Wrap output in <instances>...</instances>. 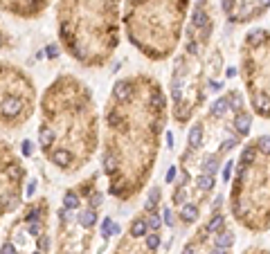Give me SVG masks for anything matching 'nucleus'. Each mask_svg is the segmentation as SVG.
<instances>
[{
	"label": "nucleus",
	"instance_id": "obj_1",
	"mask_svg": "<svg viewBox=\"0 0 270 254\" xmlns=\"http://www.w3.org/2000/svg\"><path fill=\"white\" fill-rule=\"evenodd\" d=\"M167 122V97L158 79L135 74L117 79L104 111L101 171L117 200L138 196L153 173Z\"/></svg>",
	"mask_w": 270,
	"mask_h": 254
},
{
	"label": "nucleus",
	"instance_id": "obj_2",
	"mask_svg": "<svg viewBox=\"0 0 270 254\" xmlns=\"http://www.w3.org/2000/svg\"><path fill=\"white\" fill-rule=\"evenodd\" d=\"M38 148L54 169L77 173L99 146V113L90 88L74 74H59L38 101Z\"/></svg>",
	"mask_w": 270,
	"mask_h": 254
},
{
	"label": "nucleus",
	"instance_id": "obj_3",
	"mask_svg": "<svg viewBox=\"0 0 270 254\" xmlns=\"http://www.w3.org/2000/svg\"><path fill=\"white\" fill-rule=\"evenodd\" d=\"M124 0H57L59 43L72 61L99 68L120 45Z\"/></svg>",
	"mask_w": 270,
	"mask_h": 254
},
{
	"label": "nucleus",
	"instance_id": "obj_4",
	"mask_svg": "<svg viewBox=\"0 0 270 254\" xmlns=\"http://www.w3.org/2000/svg\"><path fill=\"white\" fill-rule=\"evenodd\" d=\"M189 0H124L122 23L133 48L151 61L171 56L180 43Z\"/></svg>",
	"mask_w": 270,
	"mask_h": 254
},
{
	"label": "nucleus",
	"instance_id": "obj_5",
	"mask_svg": "<svg viewBox=\"0 0 270 254\" xmlns=\"http://www.w3.org/2000/svg\"><path fill=\"white\" fill-rule=\"evenodd\" d=\"M230 209L239 225L252 232L270 227V151H261L254 142L239 155Z\"/></svg>",
	"mask_w": 270,
	"mask_h": 254
},
{
	"label": "nucleus",
	"instance_id": "obj_6",
	"mask_svg": "<svg viewBox=\"0 0 270 254\" xmlns=\"http://www.w3.org/2000/svg\"><path fill=\"white\" fill-rule=\"evenodd\" d=\"M104 194L97 187V175L65 189L57 214V254H86L92 243V232L99 223Z\"/></svg>",
	"mask_w": 270,
	"mask_h": 254
},
{
	"label": "nucleus",
	"instance_id": "obj_7",
	"mask_svg": "<svg viewBox=\"0 0 270 254\" xmlns=\"http://www.w3.org/2000/svg\"><path fill=\"white\" fill-rule=\"evenodd\" d=\"M50 202L36 198L18 207V214L7 225L0 254H50Z\"/></svg>",
	"mask_w": 270,
	"mask_h": 254
},
{
	"label": "nucleus",
	"instance_id": "obj_8",
	"mask_svg": "<svg viewBox=\"0 0 270 254\" xmlns=\"http://www.w3.org/2000/svg\"><path fill=\"white\" fill-rule=\"evenodd\" d=\"M38 92L32 74L11 61H0V131H18L34 117Z\"/></svg>",
	"mask_w": 270,
	"mask_h": 254
},
{
	"label": "nucleus",
	"instance_id": "obj_9",
	"mask_svg": "<svg viewBox=\"0 0 270 254\" xmlns=\"http://www.w3.org/2000/svg\"><path fill=\"white\" fill-rule=\"evenodd\" d=\"M241 77L250 106L270 119V29H250L241 45Z\"/></svg>",
	"mask_w": 270,
	"mask_h": 254
},
{
	"label": "nucleus",
	"instance_id": "obj_10",
	"mask_svg": "<svg viewBox=\"0 0 270 254\" xmlns=\"http://www.w3.org/2000/svg\"><path fill=\"white\" fill-rule=\"evenodd\" d=\"M25 180L27 171L21 155L9 142L0 140V225L23 205Z\"/></svg>",
	"mask_w": 270,
	"mask_h": 254
},
{
	"label": "nucleus",
	"instance_id": "obj_11",
	"mask_svg": "<svg viewBox=\"0 0 270 254\" xmlns=\"http://www.w3.org/2000/svg\"><path fill=\"white\" fill-rule=\"evenodd\" d=\"M52 0H0V11L21 21H36L43 16Z\"/></svg>",
	"mask_w": 270,
	"mask_h": 254
},
{
	"label": "nucleus",
	"instance_id": "obj_12",
	"mask_svg": "<svg viewBox=\"0 0 270 254\" xmlns=\"http://www.w3.org/2000/svg\"><path fill=\"white\" fill-rule=\"evenodd\" d=\"M234 119H232V126L234 131L241 135V138H245V135H250V128H252V115H250L248 111H239V113H232Z\"/></svg>",
	"mask_w": 270,
	"mask_h": 254
},
{
	"label": "nucleus",
	"instance_id": "obj_13",
	"mask_svg": "<svg viewBox=\"0 0 270 254\" xmlns=\"http://www.w3.org/2000/svg\"><path fill=\"white\" fill-rule=\"evenodd\" d=\"M149 232V223H147V216H135L128 225V236L133 238H144V234Z\"/></svg>",
	"mask_w": 270,
	"mask_h": 254
},
{
	"label": "nucleus",
	"instance_id": "obj_14",
	"mask_svg": "<svg viewBox=\"0 0 270 254\" xmlns=\"http://www.w3.org/2000/svg\"><path fill=\"white\" fill-rule=\"evenodd\" d=\"M214 245H218V248H232L234 245V234L232 229H228L225 225H223L218 232H214Z\"/></svg>",
	"mask_w": 270,
	"mask_h": 254
},
{
	"label": "nucleus",
	"instance_id": "obj_15",
	"mask_svg": "<svg viewBox=\"0 0 270 254\" xmlns=\"http://www.w3.org/2000/svg\"><path fill=\"white\" fill-rule=\"evenodd\" d=\"M198 214H201L198 202H185V205L180 207V218H182V223H194L198 218Z\"/></svg>",
	"mask_w": 270,
	"mask_h": 254
},
{
	"label": "nucleus",
	"instance_id": "obj_16",
	"mask_svg": "<svg viewBox=\"0 0 270 254\" xmlns=\"http://www.w3.org/2000/svg\"><path fill=\"white\" fill-rule=\"evenodd\" d=\"M223 225H225V214L214 212V216L205 223V229H207V234H214V232H218Z\"/></svg>",
	"mask_w": 270,
	"mask_h": 254
},
{
	"label": "nucleus",
	"instance_id": "obj_17",
	"mask_svg": "<svg viewBox=\"0 0 270 254\" xmlns=\"http://www.w3.org/2000/svg\"><path fill=\"white\" fill-rule=\"evenodd\" d=\"M214 185H216V182H214V175L201 173V175L196 178V189L201 191V194H210V191L214 189Z\"/></svg>",
	"mask_w": 270,
	"mask_h": 254
},
{
	"label": "nucleus",
	"instance_id": "obj_18",
	"mask_svg": "<svg viewBox=\"0 0 270 254\" xmlns=\"http://www.w3.org/2000/svg\"><path fill=\"white\" fill-rule=\"evenodd\" d=\"M144 245H147L149 252H155V250L160 248V234L155 232V229L153 232H147L144 234Z\"/></svg>",
	"mask_w": 270,
	"mask_h": 254
},
{
	"label": "nucleus",
	"instance_id": "obj_19",
	"mask_svg": "<svg viewBox=\"0 0 270 254\" xmlns=\"http://www.w3.org/2000/svg\"><path fill=\"white\" fill-rule=\"evenodd\" d=\"M160 196H162L160 187H153V191L149 194L147 205H144V212H155V207H158V202H160Z\"/></svg>",
	"mask_w": 270,
	"mask_h": 254
},
{
	"label": "nucleus",
	"instance_id": "obj_20",
	"mask_svg": "<svg viewBox=\"0 0 270 254\" xmlns=\"http://www.w3.org/2000/svg\"><path fill=\"white\" fill-rule=\"evenodd\" d=\"M11 45V34L7 32L5 27H2V23H0V50H5Z\"/></svg>",
	"mask_w": 270,
	"mask_h": 254
},
{
	"label": "nucleus",
	"instance_id": "obj_21",
	"mask_svg": "<svg viewBox=\"0 0 270 254\" xmlns=\"http://www.w3.org/2000/svg\"><path fill=\"white\" fill-rule=\"evenodd\" d=\"M147 223H149V229H155V232H158V229H160V225H162V218H160L155 212H153V214L149 212V216H147Z\"/></svg>",
	"mask_w": 270,
	"mask_h": 254
},
{
	"label": "nucleus",
	"instance_id": "obj_22",
	"mask_svg": "<svg viewBox=\"0 0 270 254\" xmlns=\"http://www.w3.org/2000/svg\"><path fill=\"white\" fill-rule=\"evenodd\" d=\"M162 223H164V225H169V227L174 225V214H171V207H164V209H162Z\"/></svg>",
	"mask_w": 270,
	"mask_h": 254
},
{
	"label": "nucleus",
	"instance_id": "obj_23",
	"mask_svg": "<svg viewBox=\"0 0 270 254\" xmlns=\"http://www.w3.org/2000/svg\"><path fill=\"white\" fill-rule=\"evenodd\" d=\"M176 175H178V167H169V171H167V178H164V180L169 182H176Z\"/></svg>",
	"mask_w": 270,
	"mask_h": 254
},
{
	"label": "nucleus",
	"instance_id": "obj_24",
	"mask_svg": "<svg viewBox=\"0 0 270 254\" xmlns=\"http://www.w3.org/2000/svg\"><path fill=\"white\" fill-rule=\"evenodd\" d=\"M232 167H234L232 162H225V167H223V180H225V182H228L230 175H232Z\"/></svg>",
	"mask_w": 270,
	"mask_h": 254
},
{
	"label": "nucleus",
	"instance_id": "obj_25",
	"mask_svg": "<svg viewBox=\"0 0 270 254\" xmlns=\"http://www.w3.org/2000/svg\"><path fill=\"white\" fill-rule=\"evenodd\" d=\"M210 254H230L228 248H218V245H214L212 250H210Z\"/></svg>",
	"mask_w": 270,
	"mask_h": 254
},
{
	"label": "nucleus",
	"instance_id": "obj_26",
	"mask_svg": "<svg viewBox=\"0 0 270 254\" xmlns=\"http://www.w3.org/2000/svg\"><path fill=\"white\" fill-rule=\"evenodd\" d=\"M57 52H59L57 45H50V48H48V56H50V58H57V56H59Z\"/></svg>",
	"mask_w": 270,
	"mask_h": 254
}]
</instances>
